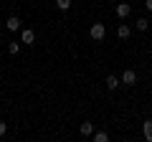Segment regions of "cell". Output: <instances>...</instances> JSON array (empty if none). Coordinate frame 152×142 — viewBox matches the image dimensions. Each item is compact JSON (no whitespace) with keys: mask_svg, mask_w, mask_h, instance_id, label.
I'll return each mask as SVG.
<instances>
[{"mask_svg":"<svg viewBox=\"0 0 152 142\" xmlns=\"http://www.w3.org/2000/svg\"><path fill=\"white\" fill-rule=\"evenodd\" d=\"M89 36H91L96 43H102L104 36H107V26H104V23H94V26L89 28Z\"/></svg>","mask_w":152,"mask_h":142,"instance_id":"1","label":"cell"},{"mask_svg":"<svg viewBox=\"0 0 152 142\" xmlns=\"http://www.w3.org/2000/svg\"><path fill=\"white\" fill-rule=\"evenodd\" d=\"M20 43H28V46L36 43V31L33 28H20Z\"/></svg>","mask_w":152,"mask_h":142,"instance_id":"2","label":"cell"},{"mask_svg":"<svg viewBox=\"0 0 152 142\" xmlns=\"http://www.w3.org/2000/svg\"><path fill=\"white\" fill-rule=\"evenodd\" d=\"M122 84H124V86H134V84H137V71L127 69L124 74H122Z\"/></svg>","mask_w":152,"mask_h":142,"instance_id":"3","label":"cell"},{"mask_svg":"<svg viewBox=\"0 0 152 142\" xmlns=\"http://www.w3.org/2000/svg\"><path fill=\"white\" fill-rule=\"evenodd\" d=\"M5 28H8V31H13V33H15V31H20V28H23V20H20L18 15H10V18L5 20Z\"/></svg>","mask_w":152,"mask_h":142,"instance_id":"4","label":"cell"},{"mask_svg":"<svg viewBox=\"0 0 152 142\" xmlns=\"http://www.w3.org/2000/svg\"><path fill=\"white\" fill-rule=\"evenodd\" d=\"M132 36V28L127 26V23H119V26H117V38L119 41H127Z\"/></svg>","mask_w":152,"mask_h":142,"instance_id":"5","label":"cell"},{"mask_svg":"<svg viewBox=\"0 0 152 142\" xmlns=\"http://www.w3.org/2000/svg\"><path fill=\"white\" fill-rule=\"evenodd\" d=\"M129 13H132V8L127 5V3H117V18H119V20L129 18Z\"/></svg>","mask_w":152,"mask_h":142,"instance_id":"6","label":"cell"},{"mask_svg":"<svg viewBox=\"0 0 152 142\" xmlns=\"http://www.w3.org/2000/svg\"><path fill=\"white\" fill-rule=\"evenodd\" d=\"M104 84H107V89H109V91H114V89H117V86L122 84V79H117L114 74H109V76H107V81H104Z\"/></svg>","mask_w":152,"mask_h":142,"instance_id":"7","label":"cell"},{"mask_svg":"<svg viewBox=\"0 0 152 142\" xmlns=\"http://www.w3.org/2000/svg\"><path fill=\"white\" fill-rule=\"evenodd\" d=\"M79 132H81L84 137H91V135H94V122H81V127H79Z\"/></svg>","mask_w":152,"mask_h":142,"instance_id":"8","label":"cell"},{"mask_svg":"<svg viewBox=\"0 0 152 142\" xmlns=\"http://www.w3.org/2000/svg\"><path fill=\"white\" fill-rule=\"evenodd\" d=\"M142 132H145V140L152 142V119H147L145 124H142Z\"/></svg>","mask_w":152,"mask_h":142,"instance_id":"9","label":"cell"},{"mask_svg":"<svg viewBox=\"0 0 152 142\" xmlns=\"http://www.w3.org/2000/svg\"><path fill=\"white\" fill-rule=\"evenodd\" d=\"M8 53H13V56L20 53V41H10V43H8Z\"/></svg>","mask_w":152,"mask_h":142,"instance_id":"10","label":"cell"},{"mask_svg":"<svg viewBox=\"0 0 152 142\" xmlns=\"http://www.w3.org/2000/svg\"><path fill=\"white\" fill-rule=\"evenodd\" d=\"M94 142H109V135H107V132H102V130H99V132H94Z\"/></svg>","mask_w":152,"mask_h":142,"instance_id":"11","label":"cell"},{"mask_svg":"<svg viewBox=\"0 0 152 142\" xmlns=\"http://www.w3.org/2000/svg\"><path fill=\"white\" fill-rule=\"evenodd\" d=\"M150 28V20L147 18H137V31H147Z\"/></svg>","mask_w":152,"mask_h":142,"instance_id":"12","label":"cell"},{"mask_svg":"<svg viewBox=\"0 0 152 142\" xmlns=\"http://www.w3.org/2000/svg\"><path fill=\"white\" fill-rule=\"evenodd\" d=\"M56 8H58V10H69V8H71V0H56Z\"/></svg>","mask_w":152,"mask_h":142,"instance_id":"13","label":"cell"},{"mask_svg":"<svg viewBox=\"0 0 152 142\" xmlns=\"http://www.w3.org/2000/svg\"><path fill=\"white\" fill-rule=\"evenodd\" d=\"M8 135V124H5V122H0V137H5Z\"/></svg>","mask_w":152,"mask_h":142,"instance_id":"14","label":"cell"},{"mask_svg":"<svg viewBox=\"0 0 152 142\" xmlns=\"http://www.w3.org/2000/svg\"><path fill=\"white\" fill-rule=\"evenodd\" d=\"M145 8H147L150 13H152V0H145Z\"/></svg>","mask_w":152,"mask_h":142,"instance_id":"15","label":"cell"}]
</instances>
